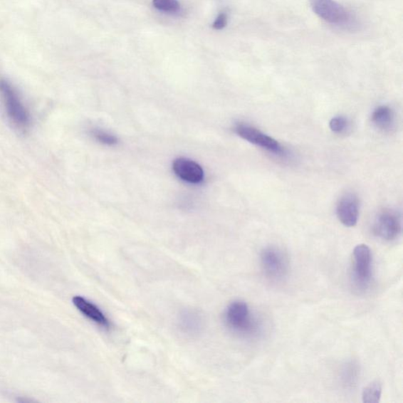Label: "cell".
I'll return each mask as SVG.
<instances>
[{"mask_svg":"<svg viewBox=\"0 0 403 403\" xmlns=\"http://www.w3.org/2000/svg\"><path fill=\"white\" fill-rule=\"evenodd\" d=\"M338 219L346 227H354L360 217V202L353 193H347L339 200L337 207Z\"/></svg>","mask_w":403,"mask_h":403,"instance_id":"8","label":"cell"},{"mask_svg":"<svg viewBox=\"0 0 403 403\" xmlns=\"http://www.w3.org/2000/svg\"><path fill=\"white\" fill-rule=\"evenodd\" d=\"M382 385L378 380L371 382L364 387L362 391V402L364 403H378L382 398Z\"/></svg>","mask_w":403,"mask_h":403,"instance_id":"13","label":"cell"},{"mask_svg":"<svg viewBox=\"0 0 403 403\" xmlns=\"http://www.w3.org/2000/svg\"><path fill=\"white\" fill-rule=\"evenodd\" d=\"M402 222L400 216L391 210L380 212L373 224V232L382 240L391 241L397 239L401 233Z\"/></svg>","mask_w":403,"mask_h":403,"instance_id":"7","label":"cell"},{"mask_svg":"<svg viewBox=\"0 0 403 403\" xmlns=\"http://www.w3.org/2000/svg\"><path fill=\"white\" fill-rule=\"evenodd\" d=\"M153 6L157 10L168 14H177L181 10L178 0H153Z\"/></svg>","mask_w":403,"mask_h":403,"instance_id":"14","label":"cell"},{"mask_svg":"<svg viewBox=\"0 0 403 403\" xmlns=\"http://www.w3.org/2000/svg\"><path fill=\"white\" fill-rule=\"evenodd\" d=\"M228 14L226 12H221L217 18L215 19L213 28L216 31H221V29L225 28L228 25Z\"/></svg>","mask_w":403,"mask_h":403,"instance_id":"17","label":"cell"},{"mask_svg":"<svg viewBox=\"0 0 403 403\" xmlns=\"http://www.w3.org/2000/svg\"><path fill=\"white\" fill-rule=\"evenodd\" d=\"M372 122L379 129L388 130L394 122L392 110L387 106H380L372 112Z\"/></svg>","mask_w":403,"mask_h":403,"instance_id":"12","label":"cell"},{"mask_svg":"<svg viewBox=\"0 0 403 403\" xmlns=\"http://www.w3.org/2000/svg\"><path fill=\"white\" fill-rule=\"evenodd\" d=\"M313 12L327 23L343 28L355 26L352 13L335 0H310Z\"/></svg>","mask_w":403,"mask_h":403,"instance_id":"3","label":"cell"},{"mask_svg":"<svg viewBox=\"0 0 403 403\" xmlns=\"http://www.w3.org/2000/svg\"><path fill=\"white\" fill-rule=\"evenodd\" d=\"M0 96L7 117L20 130H26L31 125V116L21 97L9 80L0 79Z\"/></svg>","mask_w":403,"mask_h":403,"instance_id":"1","label":"cell"},{"mask_svg":"<svg viewBox=\"0 0 403 403\" xmlns=\"http://www.w3.org/2000/svg\"><path fill=\"white\" fill-rule=\"evenodd\" d=\"M224 320L229 330L237 335H250L257 330V323L251 317L248 305L241 300H236L228 305Z\"/></svg>","mask_w":403,"mask_h":403,"instance_id":"2","label":"cell"},{"mask_svg":"<svg viewBox=\"0 0 403 403\" xmlns=\"http://www.w3.org/2000/svg\"><path fill=\"white\" fill-rule=\"evenodd\" d=\"M234 131L237 135L249 143L260 147L264 150L277 155L285 154V149L279 142L274 138L266 135L262 131L248 124L239 123L235 125Z\"/></svg>","mask_w":403,"mask_h":403,"instance_id":"5","label":"cell"},{"mask_svg":"<svg viewBox=\"0 0 403 403\" xmlns=\"http://www.w3.org/2000/svg\"><path fill=\"white\" fill-rule=\"evenodd\" d=\"M92 135L103 145H115L117 143V139L105 131L95 129L92 130Z\"/></svg>","mask_w":403,"mask_h":403,"instance_id":"15","label":"cell"},{"mask_svg":"<svg viewBox=\"0 0 403 403\" xmlns=\"http://www.w3.org/2000/svg\"><path fill=\"white\" fill-rule=\"evenodd\" d=\"M73 303L82 315L91 322L103 330H109L110 327L109 319L95 304L79 295L73 298Z\"/></svg>","mask_w":403,"mask_h":403,"instance_id":"10","label":"cell"},{"mask_svg":"<svg viewBox=\"0 0 403 403\" xmlns=\"http://www.w3.org/2000/svg\"><path fill=\"white\" fill-rule=\"evenodd\" d=\"M177 327L186 337H197L204 330V317L197 310H184L178 316Z\"/></svg>","mask_w":403,"mask_h":403,"instance_id":"9","label":"cell"},{"mask_svg":"<svg viewBox=\"0 0 403 403\" xmlns=\"http://www.w3.org/2000/svg\"><path fill=\"white\" fill-rule=\"evenodd\" d=\"M261 265L268 278L280 280L288 271V260L285 253L278 248L267 247L260 253Z\"/></svg>","mask_w":403,"mask_h":403,"instance_id":"4","label":"cell"},{"mask_svg":"<svg viewBox=\"0 0 403 403\" xmlns=\"http://www.w3.org/2000/svg\"><path fill=\"white\" fill-rule=\"evenodd\" d=\"M348 122L347 118L342 116L335 117L330 122V130L335 133H340L347 129Z\"/></svg>","mask_w":403,"mask_h":403,"instance_id":"16","label":"cell"},{"mask_svg":"<svg viewBox=\"0 0 403 403\" xmlns=\"http://www.w3.org/2000/svg\"><path fill=\"white\" fill-rule=\"evenodd\" d=\"M354 279L356 285L367 287L372 278V252L367 245L356 246L353 252Z\"/></svg>","mask_w":403,"mask_h":403,"instance_id":"6","label":"cell"},{"mask_svg":"<svg viewBox=\"0 0 403 403\" xmlns=\"http://www.w3.org/2000/svg\"><path fill=\"white\" fill-rule=\"evenodd\" d=\"M173 169L179 178L189 183L199 184L204 178V169L199 164L188 159H176L173 163Z\"/></svg>","mask_w":403,"mask_h":403,"instance_id":"11","label":"cell"}]
</instances>
